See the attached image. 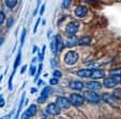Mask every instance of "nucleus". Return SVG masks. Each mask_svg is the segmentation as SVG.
Wrapping results in <instances>:
<instances>
[{
  "label": "nucleus",
  "instance_id": "41",
  "mask_svg": "<svg viewBox=\"0 0 121 119\" xmlns=\"http://www.w3.org/2000/svg\"><path fill=\"white\" fill-rule=\"evenodd\" d=\"M2 81V76H0V82Z\"/></svg>",
  "mask_w": 121,
  "mask_h": 119
},
{
  "label": "nucleus",
  "instance_id": "37",
  "mask_svg": "<svg viewBox=\"0 0 121 119\" xmlns=\"http://www.w3.org/2000/svg\"><path fill=\"white\" fill-rule=\"evenodd\" d=\"M30 92H31V94H33V92H37V88H31Z\"/></svg>",
  "mask_w": 121,
  "mask_h": 119
},
{
  "label": "nucleus",
  "instance_id": "30",
  "mask_svg": "<svg viewBox=\"0 0 121 119\" xmlns=\"http://www.w3.org/2000/svg\"><path fill=\"white\" fill-rule=\"evenodd\" d=\"M49 83H50V85H56V84H58V79H56V78L50 79Z\"/></svg>",
  "mask_w": 121,
  "mask_h": 119
},
{
  "label": "nucleus",
  "instance_id": "4",
  "mask_svg": "<svg viewBox=\"0 0 121 119\" xmlns=\"http://www.w3.org/2000/svg\"><path fill=\"white\" fill-rule=\"evenodd\" d=\"M78 29H79V23H76V21H72L66 26L65 31L70 36H74L76 34V32L78 31Z\"/></svg>",
  "mask_w": 121,
  "mask_h": 119
},
{
  "label": "nucleus",
  "instance_id": "14",
  "mask_svg": "<svg viewBox=\"0 0 121 119\" xmlns=\"http://www.w3.org/2000/svg\"><path fill=\"white\" fill-rule=\"evenodd\" d=\"M77 76L80 78H91L92 69H80L79 71H77Z\"/></svg>",
  "mask_w": 121,
  "mask_h": 119
},
{
  "label": "nucleus",
  "instance_id": "24",
  "mask_svg": "<svg viewBox=\"0 0 121 119\" xmlns=\"http://www.w3.org/2000/svg\"><path fill=\"white\" fill-rule=\"evenodd\" d=\"M42 68H43V65L42 64H40L39 66H38V70H37V74H35V78H34V82L38 81V78L40 77V74H41V71H42Z\"/></svg>",
  "mask_w": 121,
  "mask_h": 119
},
{
  "label": "nucleus",
  "instance_id": "23",
  "mask_svg": "<svg viewBox=\"0 0 121 119\" xmlns=\"http://www.w3.org/2000/svg\"><path fill=\"white\" fill-rule=\"evenodd\" d=\"M45 49H46V46L44 45L43 47H42L41 51L39 52V60H40V61H41V62L44 60V55H45Z\"/></svg>",
  "mask_w": 121,
  "mask_h": 119
},
{
  "label": "nucleus",
  "instance_id": "29",
  "mask_svg": "<svg viewBox=\"0 0 121 119\" xmlns=\"http://www.w3.org/2000/svg\"><path fill=\"white\" fill-rule=\"evenodd\" d=\"M4 20H5V15H4V13L0 11V25H2V23H4Z\"/></svg>",
  "mask_w": 121,
  "mask_h": 119
},
{
  "label": "nucleus",
  "instance_id": "28",
  "mask_svg": "<svg viewBox=\"0 0 121 119\" xmlns=\"http://www.w3.org/2000/svg\"><path fill=\"white\" fill-rule=\"evenodd\" d=\"M53 74H54V78H56V79H59V78H61L62 77L61 71H59V70H55Z\"/></svg>",
  "mask_w": 121,
  "mask_h": 119
},
{
  "label": "nucleus",
  "instance_id": "21",
  "mask_svg": "<svg viewBox=\"0 0 121 119\" xmlns=\"http://www.w3.org/2000/svg\"><path fill=\"white\" fill-rule=\"evenodd\" d=\"M50 50H52V52H53L54 54L58 53V50H57V45H56V42H55V39H53V41H52V43H50Z\"/></svg>",
  "mask_w": 121,
  "mask_h": 119
},
{
  "label": "nucleus",
  "instance_id": "15",
  "mask_svg": "<svg viewBox=\"0 0 121 119\" xmlns=\"http://www.w3.org/2000/svg\"><path fill=\"white\" fill-rule=\"evenodd\" d=\"M105 77V72L102 69H92V76L91 78L93 79H102Z\"/></svg>",
  "mask_w": 121,
  "mask_h": 119
},
{
  "label": "nucleus",
  "instance_id": "27",
  "mask_svg": "<svg viewBox=\"0 0 121 119\" xmlns=\"http://www.w3.org/2000/svg\"><path fill=\"white\" fill-rule=\"evenodd\" d=\"M25 37H26V29H23V32H22V37H21V48H22V46L24 45Z\"/></svg>",
  "mask_w": 121,
  "mask_h": 119
},
{
  "label": "nucleus",
  "instance_id": "26",
  "mask_svg": "<svg viewBox=\"0 0 121 119\" xmlns=\"http://www.w3.org/2000/svg\"><path fill=\"white\" fill-rule=\"evenodd\" d=\"M70 5H71V1H70V0H64L63 2H62L61 7L63 8V9H68V8H70Z\"/></svg>",
  "mask_w": 121,
  "mask_h": 119
},
{
  "label": "nucleus",
  "instance_id": "11",
  "mask_svg": "<svg viewBox=\"0 0 121 119\" xmlns=\"http://www.w3.org/2000/svg\"><path fill=\"white\" fill-rule=\"evenodd\" d=\"M102 99L106 102V103L110 104V105H114V104L116 103V99L114 98V96H112V95H110V94H108V92H105V94H103Z\"/></svg>",
  "mask_w": 121,
  "mask_h": 119
},
{
  "label": "nucleus",
  "instance_id": "1",
  "mask_svg": "<svg viewBox=\"0 0 121 119\" xmlns=\"http://www.w3.org/2000/svg\"><path fill=\"white\" fill-rule=\"evenodd\" d=\"M69 101H70V104L75 106H80L84 104L85 102V98L84 96L79 94H71L70 95V98H69Z\"/></svg>",
  "mask_w": 121,
  "mask_h": 119
},
{
  "label": "nucleus",
  "instance_id": "10",
  "mask_svg": "<svg viewBox=\"0 0 121 119\" xmlns=\"http://www.w3.org/2000/svg\"><path fill=\"white\" fill-rule=\"evenodd\" d=\"M87 14H88V9L86 7H84V5H78L75 9V15L77 17L82 18L87 15Z\"/></svg>",
  "mask_w": 121,
  "mask_h": 119
},
{
  "label": "nucleus",
  "instance_id": "6",
  "mask_svg": "<svg viewBox=\"0 0 121 119\" xmlns=\"http://www.w3.org/2000/svg\"><path fill=\"white\" fill-rule=\"evenodd\" d=\"M45 112L47 113V114L52 115V116H56V115H59L60 114L61 110L58 107L56 103H49L47 106H46Z\"/></svg>",
  "mask_w": 121,
  "mask_h": 119
},
{
  "label": "nucleus",
  "instance_id": "22",
  "mask_svg": "<svg viewBox=\"0 0 121 119\" xmlns=\"http://www.w3.org/2000/svg\"><path fill=\"white\" fill-rule=\"evenodd\" d=\"M112 96L116 100H121V89H115L112 92Z\"/></svg>",
  "mask_w": 121,
  "mask_h": 119
},
{
  "label": "nucleus",
  "instance_id": "38",
  "mask_svg": "<svg viewBox=\"0 0 121 119\" xmlns=\"http://www.w3.org/2000/svg\"><path fill=\"white\" fill-rule=\"evenodd\" d=\"M3 42H4V38L1 37V38H0V46H1V45L3 44Z\"/></svg>",
  "mask_w": 121,
  "mask_h": 119
},
{
  "label": "nucleus",
  "instance_id": "7",
  "mask_svg": "<svg viewBox=\"0 0 121 119\" xmlns=\"http://www.w3.org/2000/svg\"><path fill=\"white\" fill-rule=\"evenodd\" d=\"M56 104L60 110H64L70 106V101H69V99L64 98V97H58L56 100Z\"/></svg>",
  "mask_w": 121,
  "mask_h": 119
},
{
  "label": "nucleus",
  "instance_id": "36",
  "mask_svg": "<svg viewBox=\"0 0 121 119\" xmlns=\"http://www.w3.org/2000/svg\"><path fill=\"white\" fill-rule=\"evenodd\" d=\"M26 69H27V65H24L23 67H22V69H21V73H24V72L26 71Z\"/></svg>",
  "mask_w": 121,
  "mask_h": 119
},
{
  "label": "nucleus",
  "instance_id": "16",
  "mask_svg": "<svg viewBox=\"0 0 121 119\" xmlns=\"http://www.w3.org/2000/svg\"><path fill=\"white\" fill-rule=\"evenodd\" d=\"M55 42H56V45H57V50H58V52H60L62 49H63V47H64V45H63V41H62V38H61V36L60 35H55Z\"/></svg>",
  "mask_w": 121,
  "mask_h": 119
},
{
  "label": "nucleus",
  "instance_id": "42",
  "mask_svg": "<svg viewBox=\"0 0 121 119\" xmlns=\"http://www.w3.org/2000/svg\"><path fill=\"white\" fill-rule=\"evenodd\" d=\"M42 119H46V118H42Z\"/></svg>",
  "mask_w": 121,
  "mask_h": 119
},
{
  "label": "nucleus",
  "instance_id": "12",
  "mask_svg": "<svg viewBox=\"0 0 121 119\" xmlns=\"http://www.w3.org/2000/svg\"><path fill=\"white\" fill-rule=\"evenodd\" d=\"M117 84H118L117 83V81L112 78V77L104 79V86H106V87H108V88H114Z\"/></svg>",
  "mask_w": 121,
  "mask_h": 119
},
{
  "label": "nucleus",
  "instance_id": "9",
  "mask_svg": "<svg viewBox=\"0 0 121 119\" xmlns=\"http://www.w3.org/2000/svg\"><path fill=\"white\" fill-rule=\"evenodd\" d=\"M87 88L91 92H95V90H100L102 88V84L98 81H90L87 82Z\"/></svg>",
  "mask_w": 121,
  "mask_h": 119
},
{
  "label": "nucleus",
  "instance_id": "25",
  "mask_svg": "<svg viewBox=\"0 0 121 119\" xmlns=\"http://www.w3.org/2000/svg\"><path fill=\"white\" fill-rule=\"evenodd\" d=\"M35 70H38L37 66L34 65V63H31V66H30V70H29V74L30 76H33L35 73Z\"/></svg>",
  "mask_w": 121,
  "mask_h": 119
},
{
  "label": "nucleus",
  "instance_id": "2",
  "mask_svg": "<svg viewBox=\"0 0 121 119\" xmlns=\"http://www.w3.org/2000/svg\"><path fill=\"white\" fill-rule=\"evenodd\" d=\"M78 58H79V55L76 51H70L64 55V62L68 65H74L78 61Z\"/></svg>",
  "mask_w": 121,
  "mask_h": 119
},
{
  "label": "nucleus",
  "instance_id": "39",
  "mask_svg": "<svg viewBox=\"0 0 121 119\" xmlns=\"http://www.w3.org/2000/svg\"><path fill=\"white\" fill-rule=\"evenodd\" d=\"M37 51H38V47L37 46H33V53H35Z\"/></svg>",
  "mask_w": 121,
  "mask_h": 119
},
{
  "label": "nucleus",
  "instance_id": "13",
  "mask_svg": "<svg viewBox=\"0 0 121 119\" xmlns=\"http://www.w3.org/2000/svg\"><path fill=\"white\" fill-rule=\"evenodd\" d=\"M84 87V83L80 81H72L70 83V88H72L74 90H82Z\"/></svg>",
  "mask_w": 121,
  "mask_h": 119
},
{
  "label": "nucleus",
  "instance_id": "34",
  "mask_svg": "<svg viewBox=\"0 0 121 119\" xmlns=\"http://www.w3.org/2000/svg\"><path fill=\"white\" fill-rule=\"evenodd\" d=\"M13 23H14V19L13 18H9V19H8V27H11L12 25H13Z\"/></svg>",
  "mask_w": 121,
  "mask_h": 119
},
{
  "label": "nucleus",
  "instance_id": "32",
  "mask_svg": "<svg viewBox=\"0 0 121 119\" xmlns=\"http://www.w3.org/2000/svg\"><path fill=\"white\" fill-rule=\"evenodd\" d=\"M40 20H41V18H38V21H37V23H35V26H34V29H33V33H35V32H37L38 26H39V23H40Z\"/></svg>",
  "mask_w": 121,
  "mask_h": 119
},
{
  "label": "nucleus",
  "instance_id": "33",
  "mask_svg": "<svg viewBox=\"0 0 121 119\" xmlns=\"http://www.w3.org/2000/svg\"><path fill=\"white\" fill-rule=\"evenodd\" d=\"M4 106V98L2 96L0 97V107H3Z\"/></svg>",
  "mask_w": 121,
  "mask_h": 119
},
{
  "label": "nucleus",
  "instance_id": "8",
  "mask_svg": "<svg viewBox=\"0 0 121 119\" xmlns=\"http://www.w3.org/2000/svg\"><path fill=\"white\" fill-rule=\"evenodd\" d=\"M50 92H52V87H50V86H46V87H44V89L42 90V92H41V96L38 98V103H43L46 99L48 98Z\"/></svg>",
  "mask_w": 121,
  "mask_h": 119
},
{
  "label": "nucleus",
  "instance_id": "18",
  "mask_svg": "<svg viewBox=\"0 0 121 119\" xmlns=\"http://www.w3.org/2000/svg\"><path fill=\"white\" fill-rule=\"evenodd\" d=\"M78 44V39L75 36H71V38H69L68 42H66V46L68 47H74L75 45Z\"/></svg>",
  "mask_w": 121,
  "mask_h": 119
},
{
  "label": "nucleus",
  "instance_id": "31",
  "mask_svg": "<svg viewBox=\"0 0 121 119\" xmlns=\"http://www.w3.org/2000/svg\"><path fill=\"white\" fill-rule=\"evenodd\" d=\"M14 114V112L10 113V115H5V116H2V117H0V119H11V116Z\"/></svg>",
  "mask_w": 121,
  "mask_h": 119
},
{
  "label": "nucleus",
  "instance_id": "35",
  "mask_svg": "<svg viewBox=\"0 0 121 119\" xmlns=\"http://www.w3.org/2000/svg\"><path fill=\"white\" fill-rule=\"evenodd\" d=\"M44 11H45V3L41 5V10H40V14H41V15H42V14L44 13Z\"/></svg>",
  "mask_w": 121,
  "mask_h": 119
},
{
  "label": "nucleus",
  "instance_id": "20",
  "mask_svg": "<svg viewBox=\"0 0 121 119\" xmlns=\"http://www.w3.org/2000/svg\"><path fill=\"white\" fill-rule=\"evenodd\" d=\"M5 4H7L8 8L13 9V8L17 4V0H7V1H5Z\"/></svg>",
  "mask_w": 121,
  "mask_h": 119
},
{
  "label": "nucleus",
  "instance_id": "5",
  "mask_svg": "<svg viewBox=\"0 0 121 119\" xmlns=\"http://www.w3.org/2000/svg\"><path fill=\"white\" fill-rule=\"evenodd\" d=\"M35 114H37V106H35V104H31V105L25 111V113L22 115L21 119H29V118H31V117H33Z\"/></svg>",
  "mask_w": 121,
  "mask_h": 119
},
{
  "label": "nucleus",
  "instance_id": "17",
  "mask_svg": "<svg viewBox=\"0 0 121 119\" xmlns=\"http://www.w3.org/2000/svg\"><path fill=\"white\" fill-rule=\"evenodd\" d=\"M91 43V37L89 36H82L78 39V45L80 46H86V45H89Z\"/></svg>",
  "mask_w": 121,
  "mask_h": 119
},
{
  "label": "nucleus",
  "instance_id": "3",
  "mask_svg": "<svg viewBox=\"0 0 121 119\" xmlns=\"http://www.w3.org/2000/svg\"><path fill=\"white\" fill-rule=\"evenodd\" d=\"M84 98L86 99L88 102H90V103H94V104L99 103V102H100V100H101L100 95H98L95 92H91V90L85 92Z\"/></svg>",
  "mask_w": 121,
  "mask_h": 119
},
{
  "label": "nucleus",
  "instance_id": "40",
  "mask_svg": "<svg viewBox=\"0 0 121 119\" xmlns=\"http://www.w3.org/2000/svg\"><path fill=\"white\" fill-rule=\"evenodd\" d=\"M43 83H44L43 81H39V82H38V84H39V85H41V84H43Z\"/></svg>",
  "mask_w": 121,
  "mask_h": 119
},
{
  "label": "nucleus",
  "instance_id": "19",
  "mask_svg": "<svg viewBox=\"0 0 121 119\" xmlns=\"http://www.w3.org/2000/svg\"><path fill=\"white\" fill-rule=\"evenodd\" d=\"M21 58H22V53H21V49L18 50V54H17V56H16L15 58V62H14V66H13V72L12 73H15L16 71V68H17V66L19 65V63H21Z\"/></svg>",
  "mask_w": 121,
  "mask_h": 119
}]
</instances>
